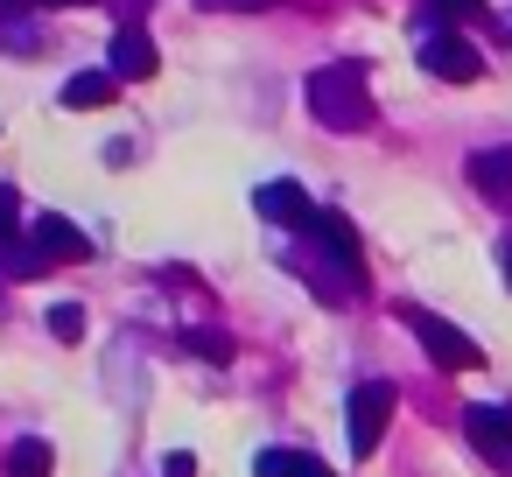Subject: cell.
<instances>
[{
    "mask_svg": "<svg viewBox=\"0 0 512 477\" xmlns=\"http://www.w3.org/2000/svg\"><path fill=\"white\" fill-rule=\"evenodd\" d=\"M302 92H309L316 127H330V134H365L372 127V85H365L358 64H323V71H309Z\"/></svg>",
    "mask_w": 512,
    "mask_h": 477,
    "instance_id": "obj_1",
    "label": "cell"
},
{
    "mask_svg": "<svg viewBox=\"0 0 512 477\" xmlns=\"http://www.w3.org/2000/svg\"><path fill=\"white\" fill-rule=\"evenodd\" d=\"M400 323L414 330V344L428 351V365H442V372H477V365H484L477 337H463L456 323H442V316H428V309H400Z\"/></svg>",
    "mask_w": 512,
    "mask_h": 477,
    "instance_id": "obj_2",
    "label": "cell"
},
{
    "mask_svg": "<svg viewBox=\"0 0 512 477\" xmlns=\"http://www.w3.org/2000/svg\"><path fill=\"white\" fill-rule=\"evenodd\" d=\"M414 57H421V71H428V78H442V85H477V78H484V57H477L456 29H428Z\"/></svg>",
    "mask_w": 512,
    "mask_h": 477,
    "instance_id": "obj_3",
    "label": "cell"
},
{
    "mask_svg": "<svg viewBox=\"0 0 512 477\" xmlns=\"http://www.w3.org/2000/svg\"><path fill=\"white\" fill-rule=\"evenodd\" d=\"M344 414H351V449L372 456L379 435H386V421H393V386H386V379H358L351 400H344Z\"/></svg>",
    "mask_w": 512,
    "mask_h": 477,
    "instance_id": "obj_4",
    "label": "cell"
},
{
    "mask_svg": "<svg viewBox=\"0 0 512 477\" xmlns=\"http://www.w3.org/2000/svg\"><path fill=\"white\" fill-rule=\"evenodd\" d=\"M309 239H316V253H323V260L344 274V295H358V288H365V253H358V232H351L337 211H316Z\"/></svg>",
    "mask_w": 512,
    "mask_h": 477,
    "instance_id": "obj_5",
    "label": "cell"
},
{
    "mask_svg": "<svg viewBox=\"0 0 512 477\" xmlns=\"http://www.w3.org/2000/svg\"><path fill=\"white\" fill-rule=\"evenodd\" d=\"M106 71H113L120 85H148V78L162 71V57H155V43H148L141 22H120V29H113V43H106Z\"/></svg>",
    "mask_w": 512,
    "mask_h": 477,
    "instance_id": "obj_6",
    "label": "cell"
},
{
    "mask_svg": "<svg viewBox=\"0 0 512 477\" xmlns=\"http://www.w3.org/2000/svg\"><path fill=\"white\" fill-rule=\"evenodd\" d=\"M463 435H470V449H477L484 463L512 470V407H491V400L463 407Z\"/></svg>",
    "mask_w": 512,
    "mask_h": 477,
    "instance_id": "obj_7",
    "label": "cell"
},
{
    "mask_svg": "<svg viewBox=\"0 0 512 477\" xmlns=\"http://www.w3.org/2000/svg\"><path fill=\"white\" fill-rule=\"evenodd\" d=\"M36 246H43L50 267H57V260H92V239H85L64 211H43V218H36Z\"/></svg>",
    "mask_w": 512,
    "mask_h": 477,
    "instance_id": "obj_8",
    "label": "cell"
},
{
    "mask_svg": "<svg viewBox=\"0 0 512 477\" xmlns=\"http://www.w3.org/2000/svg\"><path fill=\"white\" fill-rule=\"evenodd\" d=\"M260 211H267L274 225H288V232H309V225H316V204H309L302 183H267V190H260Z\"/></svg>",
    "mask_w": 512,
    "mask_h": 477,
    "instance_id": "obj_9",
    "label": "cell"
},
{
    "mask_svg": "<svg viewBox=\"0 0 512 477\" xmlns=\"http://www.w3.org/2000/svg\"><path fill=\"white\" fill-rule=\"evenodd\" d=\"M470 183L491 204H512V148H477L470 155Z\"/></svg>",
    "mask_w": 512,
    "mask_h": 477,
    "instance_id": "obj_10",
    "label": "cell"
},
{
    "mask_svg": "<svg viewBox=\"0 0 512 477\" xmlns=\"http://www.w3.org/2000/svg\"><path fill=\"white\" fill-rule=\"evenodd\" d=\"M71 113H99V106H113L120 99V78L113 71H78V78H64V92H57Z\"/></svg>",
    "mask_w": 512,
    "mask_h": 477,
    "instance_id": "obj_11",
    "label": "cell"
},
{
    "mask_svg": "<svg viewBox=\"0 0 512 477\" xmlns=\"http://www.w3.org/2000/svg\"><path fill=\"white\" fill-rule=\"evenodd\" d=\"M57 470V449L43 435H15L8 442V477H50Z\"/></svg>",
    "mask_w": 512,
    "mask_h": 477,
    "instance_id": "obj_12",
    "label": "cell"
},
{
    "mask_svg": "<svg viewBox=\"0 0 512 477\" xmlns=\"http://www.w3.org/2000/svg\"><path fill=\"white\" fill-rule=\"evenodd\" d=\"M0 274H15V281H36V274H50V260H43V246L36 239H0Z\"/></svg>",
    "mask_w": 512,
    "mask_h": 477,
    "instance_id": "obj_13",
    "label": "cell"
},
{
    "mask_svg": "<svg viewBox=\"0 0 512 477\" xmlns=\"http://www.w3.org/2000/svg\"><path fill=\"white\" fill-rule=\"evenodd\" d=\"M323 463L316 456H302V449H260L253 456V477H316Z\"/></svg>",
    "mask_w": 512,
    "mask_h": 477,
    "instance_id": "obj_14",
    "label": "cell"
},
{
    "mask_svg": "<svg viewBox=\"0 0 512 477\" xmlns=\"http://www.w3.org/2000/svg\"><path fill=\"white\" fill-rule=\"evenodd\" d=\"M43 323H50V337H57V344H78V337H85V302H57Z\"/></svg>",
    "mask_w": 512,
    "mask_h": 477,
    "instance_id": "obj_15",
    "label": "cell"
},
{
    "mask_svg": "<svg viewBox=\"0 0 512 477\" xmlns=\"http://www.w3.org/2000/svg\"><path fill=\"white\" fill-rule=\"evenodd\" d=\"M183 351H197V358H211V365H225V358H232V344H225L218 330H183Z\"/></svg>",
    "mask_w": 512,
    "mask_h": 477,
    "instance_id": "obj_16",
    "label": "cell"
},
{
    "mask_svg": "<svg viewBox=\"0 0 512 477\" xmlns=\"http://www.w3.org/2000/svg\"><path fill=\"white\" fill-rule=\"evenodd\" d=\"M15 232H22V197L0 183V239H15Z\"/></svg>",
    "mask_w": 512,
    "mask_h": 477,
    "instance_id": "obj_17",
    "label": "cell"
},
{
    "mask_svg": "<svg viewBox=\"0 0 512 477\" xmlns=\"http://www.w3.org/2000/svg\"><path fill=\"white\" fill-rule=\"evenodd\" d=\"M162 477H197V456H190V449H169V456H162Z\"/></svg>",
    "mask_w": 512,
    "mask_h": 477,
    "instance_id": "obj_18",
    "label": "cell"
},
{
    "mask_svg": "<svg viewBox=\"0 0 512 477\" xmlns=\"http://www.w3.org/2000/svg\"><path fill=\"white\" fill-rule=\"evenodd\" d=\"M435 8H442L449 22H477V15H484V0H435Z\"/></svg>",
    "mask_w": 512,
    "mask_h": 477,
    "instance_id": "obj_19",
    "label": "cell"
},
{
    "mask_svg": "<svg viewBox=\"0 0 512 477\" xmlns=\"http://www.w3.org/2000/svg\"><path fill=\"white\" fill-rule=\"evenodd\" d=\"M197 8H239V15H253V8H274V0H197Z\"/></svg>",
    "mask_w": 512,
    "mask_h": 477,
    "instance_id": "obj_20",
    "label": "cell"
},
{
    "mask_svg": "<svg viewBox=\"0 0 512 477\" xmlns=\"http://www.w3.org/2000/svg\"><path fill=\"white\" fill-rule=\"evenodd\" d=\"M498 274H505V288H512V232L498 239Z\"/></svg>",
    "mask_w": 512,
    "mask_h": 477,
    "instance_id": "obj_21",
    "label": "cell"
},
{
    "mask_svg": "<svg viewBox=\"0 0 512 477\" xmlns=\"http://www.w3.org/2000/svg\"><path fill=\"white\" fill-rule=\"evenodd\" d=\"M148 8H155V0H120V22H141Z\"/></svg>",
    "mask_w": 512,
    "mask_h": 477,
    "instance_id": "obj_22",
    "label": "cell"
},
{
    "mask_svg": "<svg viewBox=\"0 0 512 477\" xmlns=\"http://www.w3.org/2000/svg\"><path fill=\"white\" fill-rule=\"evenodd\" d=\"M36 8H92V0H36Z\"/></svg>",
    "mask_w": 512,
    "mask_h": 477,
    "instance_id": "obj_23",
    "label": "cell"
},
{
    "mask_svg": "<svg viewBox=\"0 0 512 477\" xmlns=\"http://www.w3.org/2000/svg\"><path fill=\"white\" fill-rule=\"evenodd\" d=\"M15 8H29V0H0V15H15Z\"/></svg>",
    "mask_w": 512,
    "mask_h": 477,
    "instance_id": "obj_24",
    "label": "cell"
},
{
    "mask_svg": "<svg viewBox=\"0 0 512 477\" xmlns=\"http://www.w3.org/2000/svg\"><path fill=\"white\" fill-rule=\"evenodd\" d=\"M316 477H330V470H316Z\"/></svg>",
    "mask_w": 512,
    "mask_h": 477,
    "instance_id": "obj_25",
    "label": "cell"
}]
</instances>
